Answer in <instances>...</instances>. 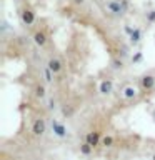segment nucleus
<instances>
[{"label": "nucleus", "instance_id": "obj_1", "mask_svg": "<svg viewBox=\"0 0 155 160\" xmlns=\"http://www.w3.org/2000/svg\"><path fill=\"white\" fill-rule=\"evenodd\" d=\"M107 8L115 15H122L125 10L128 8V2L127 0H122V2H117V0H110L107 2Z\"/></svg>", "mask_w": 155, "mask_h": 160}, {"label": "nucleus", "instance_id": "obj_2", "mask_svg": "<svg viewBox=\"0 0 155 160\" xmlns=\"http://www.w3.org/2000/svg\"><path fill=\"white\" fill-rule=\"evenodd\" d=\"M52 130H53V133L57 135V137L60 138H63V137H67V130H65V127L62 123H58V122H52Z\"/></svg>", "mask_w": 155, "mask_h": 160}, {"label": "nucleus", "instance_id": "obj_3", "mask_svg": "<svg viewBox=\"0 0 155 160\" xmlns=\"http://www.w3.org/2000/svg\"><path fill=\"white\" fill-rule=\"evenodd\" d=\"M100 142V133L98 132H90L85 137V143H88L90 147H97V143Z\"/></svg>", "mask_w": 155, "mask_h": 160}, {"label": "nucleus", "instance_id": "obj_4", "mask_svg": "<svg viewBox=\"0 0 155 160\" xmlns=\"http://www.w3.org/2000/svg\"><path fill=\"white\" fill-rule=\"evenodd\" d=\"M32 130H33V133H35V135H43V132H45V122H43L42 118L35 120Z\"/></svg>", "mask_w": 155, "mask_h": 160}, {"label": "nucleus", "instance_id": "obj_5", "mask_svg": "<svg viewBox=\"0 0 155 160\" xmlns=\"http://www.w3.org/2000/svg\"><path fill=\"white\" fill-rule=\"evenodd\" d=\"M22 20H23V23L32 25L35 22V13L30 12V10H23V12H22Z\"/></svg>", "mask_w": 155, "mask_h": 160}, {"label": "nucleus", "instance_id": "obj_6", "mask_svg": "<svg viewBox=\"0 0 155 160\" xmlns=\"http://www.w3.org/2000/svg\"><path fill=\"white\" fill-rule=\"evenodd\" d=\"M153 85H155V78L152 77V75H145V77L142 78V87H143L145 90L153 88Z\"/></svg>", "mask_w": 155, "mask_h": 160}, {"label": "nucleus", "instance_id": "obj_7", "mask_svg": "<svg viewBox=\"0 0 155 160\" xmlns=\"http://www.w3.org/2000/svg\"><path fill=\"white\" fill-rule=\"evenodd\" d=\"M113 88V83L110 82V80H103V82H100V93H110Z\"/></svg>", "mask_w": 155, "mask_h": 160}, {"label": "nucleus", "instance_id": "obj_8", "mask_svg": "<svg viewBox=\"0 0 155 160\" xmlns=\"http://www.w3.org/2000/svg\"><path fill=\"white\" fill-rule=\"evenodd\" d=\"M33 40H35V43L37 45H45V42H47V35H45L43 32H35V35H33Z\"/></svg>", "mask_w": 155, "mask_h": 160}, {"label": "nucleus", "instance_id": "obj_9", "mask_svg": "<svg viewBox=\"0 0 155 160\" xmlns=\"http://www.w3.org/2000/svg\"><path fill=\"white\" fill-rule=\"evenodd\" d=\"M48 68L52 70V72H60V70H62V65H60V62H58L57 58H50Z\"/></svg>", "mask_w": 155, "mask_h": 160}, {"label": "nucleus", "instance_id": "obj_10", "mask_svg": "<svg viewBox=\"0 0 155 160\" xmlns=\"http://www.w3.org/2000/svg\"><path fill=\"white\" fill-rule=\"evenodd\" d=\"M140 37H142V32H140V28H135V32L130 35V42H132L133 45L140 42Z\"/></svg>", "mask_w": 155, "mask_h": 160}, {"label": "nucleus", "instance_id": "obj_11", "mask_svg": "<svg viewBox=\"0 0 155 160\" xmlns=\"http://www.w3.org/2000/svg\"><path fill=\"white\" fill-rule=\"evenodd\" d=\"M135 95H137V92H135L133 87H125V90H123V97L125 98H133Z\"/></svg>", "mask_w": 155, "mask_h": 160}, {"label": "nucleus", "instance_id": "obj_12", "mask_svg": "<svg viewBox=\"0 0 155 160\" xmlns=\"http://www.w3.org/2000/svg\"><path fill=\"white\" fill-rule=\"evenodd\" d=\"M92 148H93V147H90L88 143H82V145H80V152H82L83 155H90Z\"/></svg>", "mask_w": 155, "mask_h": 160}, {"label": "nucleus", "instance_id": "obj_13", "mask_svg": "<svg viewBox=\"0 0 155 160\" xmlns=\"http://www.w3.org/2000/svg\"><path fill=\"white\" fill-rule=\"evenodd\" d=\"M142 58H143V53H142V52L133 53V57H132V63H138V62H142Z\"/></svg>", "mask_w": 155, "mask_h": 160}, {"label": "nucleus", "instance_id": "obj_14", "mask_svg": "<svg viewBox=\"0 0 155 160\" xmlns=\"http://www.w3.org/2000/svg\"><path fill=\"white\" fill-rule=\"evenodd\" d=\"M35 95H37V97H40V98L45 97V88L42 87V85H38V87H37V90H35Z\"/></svg>", "mask_w": 155, "mask_h": 160}, {"label": "nucleus", "instance_id": "obj_15", "mask_svg": "<svg viewBox=\"0 0 155 160\" xmlns=\"http://www.w3.org/2000/svg\"><path fill=\"white\" fill-rule=\"evenodd\" d=\"M102 142H103V145H105V147H110V145L113 143V138L110 137V135H107V137H103V140H102Z\"/></svg>", "mask_w": 155, "mask_h": 160}, {"label": "nucleus", "instance_id": "obj_16", "mask_svg": "<svg viewBox=\"0 0 155 160\" xmlns=\"http://www.w3.org/2000/svg\"><path fill=\"white\" fill-rule=\"evenodd\" d=\"M43 73H45V80H47V82H52V70L47 67L43 70Z\"/></svg>", "mask_w": 155, "mask_h": 160}, {"label": "nucleus", "instance_id": "obj_17", "mask_svg": "<svg viewBox=\"0 0 155 160\" xmlns=\"http://www.w3.org/2000/svg\"><path fill=\"white\" fill-rule=\"evenodd\" d=\"M113 67L115 68H122L123 67V62H122V60H118V58H115L113 60Z\"/></svg>", "mask_w": 155, "mask_h": 160}, {"label": "nucleus", "instance_id": "obj_18", "mask_svg": "<svg viewBox=\"0 0 155 160\" xmlns=\"http://www.w3.org/2000/svg\"><path fill=\"white\" fill-rule=\"evenodd\" d=\"M147 17H148V22H150V23H153V22H155V10H152V12H150Z\"/></svg>", "mask_w": 155, "mask_h": 160}, {"label": "nucleus", "instance_id": "obj_19", "mask_svg": "<svg viewBox=\"0 0 155 160\" xmlns=\"http://www.w3.org/2000/svg\"><path fill=\"white\" fill-rule=\"evenodd\" d=\"M72 113H73V110L70 108V107H65L63 108V115H65V117H68V115H72Z\"/></svg>", "mask_w": 155, "mask_h": 160}, {"label": "nucleus", "instance_id": "obj_20", "mask_svg": "<svg viewBox=\"0 0 155 160\" xmlns=\"http://www.w3.org/2000/svg\"><path fill=\"white\" fill-rule=\"evenodd\" d=\"M135 32V28H132V27H128V25H127V27H125V33H128V35H132Z\"/></svg>", "mask_w": 155, "mask_h": 160}, {"label": "nucleus", "instance_id": "obj_21", "mask_svg": "<svg viewBox=\"0 0 155 160\" xmlns=\"http://www.w3.org/2000/svg\"><path fill=\"white\" fill-rule=\"evenodd\" d=\"M75 2H77V3H83V0H75Z\"/></svg>", "mask_w": 155, "mask_h": 160}, {"label": "nucleus", "instance_id": "obj_22", "mask_svg": "<svg viewBox=\"0 0 155 160\" xmlns=\"http://www.w3.org/2000/svg\"><path fill=\"white\" fill-rule=\"evenodd\" d=\"M117 2H122V0H117Z\"/></svg>", "mask_w": 155, "mask_h": 160}, {"label": "nucleus", "instance_id": "obj_23", "mask_svg": "<svg viewBox=\"0 0 155 160\" xmlns=\"http://www.w3.org/2000/svg\"><path fill=\"white\" fill-rule=\"evenodd\" d=\"M153 160H155V155H153Z\"/></svg>", "mask_w": 155, "mask_h": 160}]
</instances>
